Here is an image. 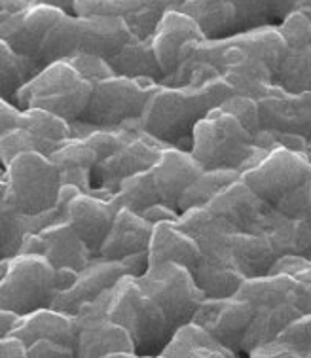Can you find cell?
Returning a JSON list of instances; mask_svg holds the SVG:
<instances>
[{"label":"cell","instance_id":"cell-15","mask_svg":"<svg viewBox=\"0 0 311 358\" xmlns=\"http://www.w3.org/2000/svg\"><path fill=\"white\" fill-rule=\"evenodd\" d=\"M260 133L294 135L311 144V92L289 93L272 85L256 101Z\"/></svg>","mask_w":311,"mask_h":358},{"label":"cell","instance_id":"cell-21","mask_svg":"<svg viewBox=\"0 0 311 358\" xmlns=\"http://www.w3.org/2000/svg\"><path fill=\"white\" fill-rule=\"evenodd\" d=\"M198 40H205V36L190 15L181 10H169L167 13H163V17L150 36L156 61L163 72V82L179 72L186 48Z\"/></svg>","mask_w":311,"mask_h":358},{"label":"cell","instance_id":"cell-47","mask_svg":"<svg viewBox=\"0 0 311 358\" xmlns=\"http://www.w3.org/2000/svg\"><path fill=\"white\" fill-rule=\"evenodd\" d=\"M101 358H144V357H139L135 352H112V355H106V357H101Z\"/></svg>","mask_w":311,"mask_h":358},{"label":"cell","instance_id":"cell-14","mask_svg":"<svg viewBox=\"0 0 311 358\" xmlns=\"http://www.w3.org/2000/svg\"><path fill=\"white\" fill-rule=\"evenodd\" d=\"M65 196V220L69 222L76 235L84 241L93 255L97 256L99 248L111 231L112 222L116 218L120 199L118 196H104L99 192L84 194L74 186H61Z\"/></svg>","mask_w":311,"mask_h":358},{"label":"cell","instance_id":"cell-12","mask_svg":"<svg viewBox=\"0 0 311 358\" xmlns=\"http://www.w3.org/2000/svg\"><path fill=\"white\" fill-rule=\"evenodd\" d=\"M165 148V144L156 141L139 125L133 127L130 137L114 154L99 162L91 175V192H99L104 196H114L120 184L143 171H148Z\"/></svg>","mask_w":311,"mask_h":358},{"label":"cell","instance_id":"cell-18","mask_svg":"<svg viewBox=\"0 0 311 358\" xmlns=\"http://www.w3.org/2000/svg\"><path fill=\"white\" fill-rule=\"evenodd\" d=\"M192 322L207 330L219 343L243 355V343L253 322V307L235 294L224 300H203Z\"/></svg>","mask_w":311,"mask_h":358},{"label":"cell","instance_id":"cell-43","mask_svg":"<svg viewBox=\"0 0 311 358\" xmlns=\"http://www.w3.org/2000/svg\"><path fill=\"white\" fill-rule=\"evenodd\" d=\"M141 216H143L144 220H148L152 226L158 224V222L177 220V218H179V215H175L173 210H169V208L163 207V205H154V207L146 208Z\"/></svg>","mask_w":311,"mask_h":358},{"label":"cell","instance_id":"cell-10","mask_svg":"<svg viewBox=\"0 0 311 358\" xmlns=\"http://www.w3.org/2000/svg\"><path fill=\"white\" fill-rule=\"evenodd\" d=\"M8 205L25 216H42L57 205L61 180L50 157L25 152L4 169Z\"/></svg>","mask_w":311,"mask_h":358},{"label":"cell","instance_id":"cell-29","mask_svg":"<svg viewBox=\"0 0 311 358\" xmlns=\"http://www.w3.org/2000/svg\"><path fill=\"white\" fill-rule=\"evenodd\" d=\"M133 38L120 17H82V52L109 61Z\"/></svg>","mask_w":311,"mask_h":358},{"label":"cell","instance_id":"cell-19","mask_svg":"<svg viewBox=\"0 0 311 358\" xmlns=\"http://www.w3.org/2000/svg\"><path fill=\"white\" fill-rule=\"evenodd\" d=\"M233 234H266L272 208L260 201L247 184L235 178L205 205Z\"/></svg>","mask_w":311,"mask_h":358},{"label":"cell","instance_id":"cell-25","mask_svg":"<svg viewBox=\"0 0 311 358\" xmlns=\"http://www.w3.org/2000/svg\"><path fill=\"white\" fill-rule=\"evenodd\" d=\"M10 336L20 338L25 345H31L39 339H52L63 345L74 347L76 336V317L69 313L57 311L53 307H46L39 311L18 317Z\"/></svg>","mask_w":311,"mask_h":358},{"label":"cell","instance_id":"cell-39","mask_svg":"<svg viewBox=\"0 0 311 358\" xmlns=\"http://www.w3.org/2000/svg\"><path fill=\"white\" fill-rule=\"evenodd\" d=\"M27 358H76L74 347L63 345L52 339H39L27 345Z\"/></svg>","mask_w":311,"mask_h":358},{"label":"cell","instance_id":"cell-36","mask_svg":"<svg viewBox=\"0 0 311 358\" xmlns=\"http://www.w3.org/2000/svg\"><path fill=\"white\" fill-rule=\"evenodd\" d=\"M116 196L120 199L122 207L130 208V210H133L137 215H143L146 208L160 205V197H158V192H156L150 169L125 178L120 184Z\"/></svg>","mask_w":311,"mask_h":358},{"label":"cell","instance_id":"cell-38","mask_svg":"<svg viewBox=\"0 0 311 358\" xmlns=\"http://www.w3.org/2000/svg\"><path fill=\"white\" fill-rule=\"evenodd\" d=\"M25 152H39L31 133L25 127H15L0 135V165L4 169L13 157L21 156Z\"/></svg>","mask_w":311,"mask_h":358},{"label":"cell","instance_id":"cell-46","mask_svg":"<svg viewBox=\"0 0 311 358\" xmlns=\"http://www.w3.org/2000/svg\"><path fill=\"white\" fill-rule=\"evenodd\" d=\"M25 6L27 4L23 0H0V23L6 20L8 15H12Z\"/></svg>","mask_w":311,"mask_h":358},{"label":"cell","instance_id":"cell-8","mask_svg":"<svg viewBox=\"0 0 311 358\" xmlns=\"http://www.w3.org/2000/svg\"><path fill=\"white\" fill-rule=\"evenodd\" d=\"M156 82L146 78H125L112 74L93 85L90 104L76 124H72V135L91 129H116L139 125Z\"/></svg>","mask_w":311,"mask_h":358},{"label":"cell","instance_id":"cell-37","mask_svg":"<svg viewBox=\"0 0 311 358\" xmlns=\"http://www.w3.org/2000/svg\"><path fill=\"white\" fill-rule=\"evenodd\" d=\"M275 339L285 343L298 358H311V315L292 320Z\"/></svg>","mask_w":311,"mask_h":358},{"label":"cell","instance_id":"cell-49","mask_svg":"<svg viewBox=\"0 0 311 358\" xmlns=\"http://www.w3.org/2000/svg\"><path fill=\"white\" fill-rule=\"evenodd\" d=\"M144 358H167L165 355H156V357H144Z\"/></svg>","mask_w":311,"mask_h":358},{"label":"cell","instance_id":"cell-42","mask_svg":"<svg viewBox=\"0 0 311 358\" xmlns=\"http://www.w3.org/2000/svg\"><path fill=\"white\" fill-rule=\"evenodd\" d=\"M0 358H27V345L15 336L0 339Z\"/></svg>","mask_w":311,"mask_h":358},{"label":"cell","instance_id":"cell-40","mask_svg":"<svg viewBox=\"0 0 311 358\" xmlns=\"http://www.w3.org/2000/svg\"><path fill=\"white\" fill-rule=\"evenodd\" d=\"M247 358H298L294 352L285 345L281 343L277 339L273 341H268L264 345L256 347L253 351L247 355Z\"/></svg>","mask_w":311,"mask_h":358},{"label":"cell","instance_id":"cell-4","mask_svg":"<svg viewBox=\"0 0 311 358\" xmlns=\"http://www.w3.org/2000/svg\"><path fill=\"white\" fill-rule=\"evenodd\" d=\"M298 0H181V12L198 23L205 40H226L283 23Z\"/></svg>","mask_w":311,"mask_h":358},{"label":"cell","instance_id":"cell-2","mask_svg":"<svg viewBox=\"0 0 311 358\" xmlns=\"http://www.w3.org/2000/svg\"><path fill=\"white\" fill-rule=\"evenodd\" d=\"M240 176L275 215L289 220L302 218L311 184L310 152L272 146Z\"/></svg>","mask_w":311,"mask_h":358},{"label":"cell","instance_id":"cell-24","mask_svg":"<svg viewBox=\"0 0 311 358\" xmlns=\"http://www.w3.org/2000/svg\"><path fill=\"white\" fill-rule=\"evenodd\" d=\"M152 224L133 210L120 207L112 228L95 258L106 262H123L125 258L148 252Z\"/></svg>","mask_w":311,"mask_h":358},{"label":"cell","instance_id":"cell-44","mask_svg":"<svg viewBox=\"0 0 311 358\" xmlns=\"http://www.w3.org/2000/svg\"><path fill=\"white\" fill-rule=\"evenodd\" d=\"M25 4L31 6H52L57 10H63L65 13H72L74 15V2L76 0H23Z\"/></svg>","mask_w":311,"mask_h":358},{"label":"cell","instance_id":"cell-27","mask_svg":"<svg viewBox=\"0 0 311 358\" xmlns=\"http://www.w3.org/2000/svg\"><path fill=\"white\" fill-rule=\"evenodd\" d=\"M230 256L245 279H258L272 273L279 255L266 234H232Z\"/></svg>","mask_w":311,"mask_h":358},{"label":"cell","instance_id":"cell-31","mask_svg":"<svg viewBox=\"0 0 311 358\" xmlns=\"http://www.w3.org/2000/svg\"><path fill=\"white\" fill-rule=\"evenodd\" d=\"M162 355L167 358H241L240 352L219 343L195 322L177 328Z\"/></svg>","mask_w":311,"mask_h":358},{"label":"cell","instance_id":"cell-35","mask_svg":"<svg viewBox=\"0 0 311 358\" xmlns=\"http://www.w3.org/2000/svg\"><path fill=\"white\" fill-rule=\"evenodd\" d=\"M235 178H240V173H233V171H203L192 182V186L184 192L181 205H179V215L190 208L205 207L222 188H226Z\"/></svg>","mask_w":311,"mask_h":358},{"label":"cell","instance_id":"cell-3","mask_svg":"<svg viewBox=\"0 0 311 358\" xmlns=\"http://www.w3.org/2000/svg\"><path fill=\"white\" fill-rule=\"evenodd\" d=\"M264 152L256 146L253 133L221 106L195 124L190 144V154L203 171H233L240 175Z\"/></svg>","mask_w":311,"mask_h":358},{"label":"cell","instance_id":"cell-1","mask_svg":"<svg viewBox=\"0 0 311 358\" xmlns=\"http://www.w3.org/2000/svg\"><path fill=\"white\" fill-rule=\"evenodd\" d=\"M232 95V87L221 76L184 85L158 84L139 120V129L165 146L190 152L195 124Z\"/></svg>","mask_w":311,"mask_h":358},{"label":"cell","instance_id":"cell-9","mask_svg":"<svg viewBox=\"0 0 311 358\" xmlns=\"http://www.w3.org/2000/svg\"><path fill=\"white\" fill-rule=\"evenodd\" d=\"M235 296L247 300L253 307V322L243 343L245 355L273 341L292 320L302 317L294 301L292 277L281 271L258 279H245Z\"/></svg>","mask_w":311,"mask_h":358},{"label":"cell","instance_id":"cell-17","mask_svg":"<svg viewBox=\"0 0 311 358\" xmlns=\"http://www.w3.org/2000/svg\"><path fill=\"white\" fill-rule=\"evenodd\" d=\"M181 0H76L78 17H120L137 38H150L163 13L179 10Z\"/></svg>","mask_w":311,"mask_h":358},{"label":"cell","instance_id":"cell-33","mask_svg":"<svg viewBox=\"0 0 311 358\" xmlns=\"http://www.w3.org/2000/svg\"><path fill=\"white\" fill-rule=\"evenodd\" d=\"M20 127H25L31 133L39 154L48 157L72 137V127L69 122L40 108L21 110Z\"/></svg>","mask_w":311,"mask_h":358},{"label":"cell","instance_id":"cell-7","mask_svg":"<svg viewBox=\"0 0 311 358\" xmlns=\"http://www.w3.org/2000/svg\"><path fill=\"white\" fill-rule=\"evenodd\" d=\"M93 82L80 71L72 59H61L46 65L27 82L15 97L20 110L40 108L63 117L69 124H76L90 104Z\"/></svg>","mask_w":311,"mask_h":358},{"label":"cell","instance_id":"cell-23","mask_svg":"<svg viewBox=\"0 0 311 358\" xmlns=\"http://www.w3.org/2000/svg\"><path fill=\"white\" fill-rule=\"evenodd\" d=\"M123 275L127 273L122 262H106L95 258L82 271H78L71 287L55 296L52 307L74 317L80 307L99 298L106 290H111Z\"/></svg>","mask_w":311,"mask_h":358},{"label":"cell","instance_id":"cell-30","mask_svg":"<svg viewBox=\"0 0 311 358\" xmlns=\"http://www.w3.org/2000/svg\"><path fill=\"white\" fill-rule=\"evenodd\" d=\"M48 222V213L42 216H25L13 210L6 201L4 178H0V262L12 260L13 256L20 255L27 235L46 226Z\"/></svg>","mask_w":311,"mask_h":358},{"label":"cell","instance_id":"cell-26","mask_svg":"<svg viewBox=\"0 0 311 358\" xmlns=\"http://www.w3.org/2000/svg\"><path fill=\"white\" fill-rule=\"evenodd\" d=\"M146 256L148 267L173 262L192 271L200 260V248L188 234L179 228L177 220H165L154 224Z\"/></svg>","mask_w":311,"mask_h":358},{"label":"cell","instance_id":"cell-34","mask_svg":"<svg viewBox=\"0 0 311 358\" xmlns=\"http://www.w3.org/2000/svg\"><path fill=\"white\" fill-rule=\"evenodd\" d=\"M40 69L33 61L21 57L0 38V99L15 104V97L23 85L34 78Z\"/></svg>","mask_w":311,"mask_h":358},{"label":"cell","instance_id":"cell-6","mask_svg":"<svg viewBox=\"0 0 311 358\" xmlns=\"http://www.w3.org/2000/svg\"><path fill=\"white\" fill-rule=\"evenodd\" d=\"M74 279L76 271L53 269L42 256H13L0 279V311L23 317L52 307L55 296L71 287Z\"/></svg>","mask_w":311,"mask_h":358},{"label":"cell","instance_id":"cell-48","mask_svg":"<svg viewBox=\"0 0 311 358\" xmlns=\"http://www.w3.org/2000/svg\"><path fill=\"white\" fill-rule=\"evenodd\" d=\"M4 271H6V262H0V279H2Z\"/></svg>","mask_w":311,"mask_h":358},{"label":"cell","instance_id":"cell-32","mask_svg":"<svg viewBox=\"0 0 311 358\" xmlns=\"http://www.w3.org/2000/svg\"><path fill=\"white\" fill-rule=\"evenodd\" d=\"M111 71L118 76L125 78H146L156 84L163 82V72L156 61L154 50L150 38H133L120 50V52L111 57L109 61Z\"/></svg>","mask_w":311,"mask_h":358},{"label":"cell","instance_id":"cell-20","mask_svg":"<svg viewBox=\"0 0 311 358\" xmlns=\"http://www.w3.org/2000/svg\"><path fill=\"white\" fill-rule=\"evenodd\" d=\"M63 10L52 6L27 4L0 23V38L21 57L33 61L39 66V53L46 33L63 15ZM40 69V66H39ZM42 71V69H40Z\"/></svg>","mask_w":311,"mask_h":358},{"label":"cell","instance_id":"cell-41","mask_svg":"<svg viewBox=\"0 0 311 358\" xmlns=\"http://www.w3.org/2000/svg\"><path fill=\"white\" fill-rule=\"evenodd\" d=\"M21 110L13 103L0 99V135H4L6 131L20 127Z\"/></svg>","mask_w":311,"mask_h":358},{"label":"cell","instance_id":"cell-11","mask_svg":"<svg viewBox=\"0 0 311 358\" xmlns=\"http://www.w3.org/2000/svg\"><path fill=\"white\" fill-rule=\"evenodd\" d=\"M135 279L139 287L165 313L175 330L192 322L198 307L205 300L188 269L173 262L148 267Z\"/></svg>","mask_w":311,"mask_h":358},{"label":"cell","instance_id":"cell-45","mask_svg":"<svg viewBox=\"0 0 311 358\" xmlns=\"http://www.w3.org/2000/svg\"><path fill=\"white\" fill-rule=\"evenodd\" d=\"M18 320V315H13L10 311H0V339L10 336Z\"/></svg>","mask_w":311,"mask_h":358},{"label":"cell","instance_id":"cell-13","mask_svg":"<svg viewBox=\"0 0 311 358\" xmlns=\"http://www.w3.org/2000/svg\"><path fill=\"white\" fill-rule=\"evenodd\" d=\"M111 290L78 309L74 352L76 358H101L112 352H135L130 334L106 317Z\"/></svg>","mask_w":311,"mask_h":358},{"label":"cell","instance_id":"cell-16","mask_svg":"<svg viewBox=\"0 0 311 358\" xmlns=\"http://www.w3.org/2000/svg\"><path fill=\"white\" fill-rule=\"evenodd\" d=\"M20 255L42 256L53 269H72L76 273L93 260L90 248L85 247L67 220L46 224L27 235Z\"/></svg>","mask_w":311,"mask_h":358},{"label":"cell","instance_id":"cell-22","mask_svg":"<svg viewBox=\"0 0 311 358\" xmlns=\"http://www.w3.org/2000/svg\"><path fill=\"white\" fill-rule=\"evenodd\" d=\"M203 173L188 150L165 146L158 162L150 167L160 205L179 215V205L184 192L192 186L195 178Z\"/></svg>","mask_w":311,"mask_h":358},{"label":"cell","instance_id":"cell-50","mask_svg":"<svg viewBox=\"0 0 311 358\" xmlns=\"http://www.w3.org/2000/svg\"><path fill=\"white\" fill-rule=\"evenodd\" d=\"M310 156H311V144H310Z\"/></svg>","mask_w":311,"mask_h":358},{"label":"cell","instance_id":"cell-28","mask_svg":"<svg viewBox=\"0 0 311 358\" xmlns=\"http://www.w3.org/2000/svg\"><path fill=\"white\" fill-rule=\"evenodd\" d=\"M55 165L61 186H74L84 194L91 192V175L97 165V156L84 138L72 135L50 156Z\"/></svg>","mask_w":311,"mask_h":358},{"label":"cell","instance_id":"cell-5","mask_svg":"<svg viewBox=\"0 0 311 358\" xmlns=\"http://www.w3.org/2000/svg\"><path fill=\"white\" fill-rule=\"evenodd\" d=\"M106 317L130 334L139 357L162 355L175 334L165 313L131 275H123L111 288Z\"/></svg>","mask_w":311,"mask_h":358},{"label":"cell","instance_id":"cell-51","mask_svg":"<svg viewBox=\"0 0 311 358\" xmlns=\"http://www.w3.org/2000/svg\"><path fill=\"white\" fill-rule=\"evenodd\" d=\"M0 167H2V165H0ZM2 169H4V167H2Z\"/></svg>","mask_w":311,"mask_h":358}]
</instances>
